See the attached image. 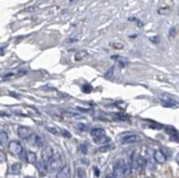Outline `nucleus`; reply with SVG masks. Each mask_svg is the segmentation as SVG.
Here are the masks:
<instances>
[{
    "label": "nucleus",
    "instance_id": "14",
    "mask_svg": "<svg viewBox=\"0 0 179 178\" xmlns=\"http://www.w3.org/2000/svg\"><path fill=\"white\" fill-rule=\"evenodd\" d=\"M30 140H31V143L36 145V146H43V144H44V141H43L40 136L35 135V134H33V135L30 137Z\"/></svg>",
    "mask_w": 179,
    "mask_h": 178
},
{
    "label": "nucleus",
    "instance_id": "17",
    "mask_svg": "<svg viewBox=\"0 0 179 178\" xmlns=\"http://www.w3.org/2000/svg\"><path fill=\"white\" fill-rule=\"evenodd\" d=\"M62 116L63 119H65V120H71V119H75V118H80L79 114L73 112H63Z\"/></svg>",
    "mask_w": 179,
    "mask_h": 178
},
{
    "label": "nucleus",
    "instance_id": "6",
    "mask_svg": "<svg viewBox=\"0 0 179 178\" xmlns=\"http://www.w3.org/2000/svg\"><path fill=\"white\" fill-rule=\"evenodd\" d=\"M36 168L39 170V174L41 175L42 177L46 176L47 171H48V169H47V164L44 162L42 158L40 159V161H38V163H36Z\"/></svg>",
    "mask_w": 179,
    "mask_h": 178
},
{
    "label": "nucleus",
    "instance_id": "19",
    "mask_svg": "<svg viewBox=\"0 0 179 178\" xmlns=\"http://www.w3.org/2000/svg\"><path fill=\"white\" fill-rule=\"evenodd\" d=\"M95 142L98 144H105L110 142V137H108L107 135H103L101 137H98V139H95Z\"/></svg>",
    "mask_w": 179,
    "mask_h": 178
},
{
    "label": "nucleus",
    "instance_id": "15",
    "mask_svg": "<svg viewBox=\"0 0 179 178\" xmlns=\"http://www.w3.org/2000/svg\"><path fill=\"white\" fill-rule=\"evenodd\" d=\"M27 162L30 164H36L38 163V156L33 152H29L27 155Z\"/></svg>",
    "mask_w": 179,
    "mask_h": 178
},
{
    "label": "nucleus",
    "instance_id": "12",
    "mask_svg": "<svg viewBox=\"0 0 179 178\" xmlns=\"http://www.w3.org/2000/svg\"><path fill=\"white\" fill-rule=\"evenodd\" d=\"M131 170L133 173L139 170V155H136V153H134L131 157Z\"/></svg>",
    "mask_w": 179,
    "mask_h": 178
},
{
    "label": "nucleus",
    "instance_id": "11",
    "mask_svg": "<svg viewBox=\"0 0 179 178\" xmlns=\"http://www.w3.org/2000/svg\"><path fill=\"white\" fill-rule=\"evenodd\" d=\"M90 134L94 139H98V137H101V136L105 135V129L102 128H95L90 131Z\"/></svg>",
    "mask_w": 179,
    "mask_h": 178
},
{
    "label": "nucleus",
    "instance_id": "5",
    "mask_svg": "<svg viewBox=\"0 0 179 178\" xmlns=\"http://www.w3.org/2000/svg\"><path fill=\"white\" fill-rule=\"evenodd\" d=\"M18 134L21 139H30L33 135V132L27 127H19L18 128Z\"/></svg>",
    "mask_w": 179,
    "mask_h": 178
},
{
    "label": "nucleus",
    "instance_id": "13",
    "mask_svg": "<svg viewBox=\"0 0 179 178\" xmlns=\"http://www.w3.org/2000/svg\"><path fill=\"white\" fill-rule=\"evenodd\" d=\"M21 168H22V165L20 163H14L10 166V173L12 175H19L21 173Z\"/></svg>",
    "mask_w": 179,
    "mask_h": 178
},
{
    "label": "nucleus",
    "instance_id": "29",
    "mask_svg": "<svg viewBox=\"0 0 179 178\" xmlns=\"http://www.w3.org/2000/svg\"><path fill=\"white\" fill-rule=\"evenodd\" d=\"M113 47H117V48H122L123 47V44H112Z\"/></svg>",
    "mask_w": 179,
    "mask_h": 178
},
{
    "label": "nucleus",
    "instance_id": "8",
    "mask_svg": "<svg viewBox=\"0 0 179 178\" xmlns=\"http://www.w3.org/2000/svg\"><path fill=\"white\" fill-rule=\"evenodd\" d=\"M53 151H52V147L50 146H46V147H44L43 148V151H42V159L44 161V162L46 163L50 161V159L52 158V156H53Z\"/></svg>",
    "mask_w": 179,
    "mask_h": 178
},
{
    "label": "nucleus",
    "instance_id": "7",
    "mask_svg": "<svg viewBox=\"0 0 179 178\" xmlns=\"http://www.w3.org/2000/svg\"><path fill=\"white\" fill-rule=\"evenodd\" d=\"M142 141V137L137 134H130V135H126L124 137H122V142L126 144L130 143H137V142H141Z\"/></svg>",
    "mask_w": 179,
    "mask_h": 178
},
{
    "label": "nucleus",
    "instance_id": "30",
    "mask_svg": "<svg viewBox=\"0 0 179 178\" xmlns=\"http://www.w3.org/2000/svg\"><path fill=\"white\" fill-rule=\"evenodd\" d=\"M151 40H152V42L157 43V42H158V36H155V38H151Z\"/></svg>",
    "mask_w": 179,
    "mask_h": 178
},
{
    "label": "nucleus",
    "instance_id": "34",
    "mask_svg": "<svg viewBox=\"0 0 179 178\" xmlns=\"http://www.w3.org/2000/svg\"><path fill=\"white\" fill-rule=\"evenodd\" d=\"M145 178H151V177H145Z\"/></svg>",
    "mask_w": 179,
    "mask_h": 178
},
{
    "label": "nucleus",
    "instance_id": "16",
    "mask_svg": "<svg viewBox=\"0 0 179 178\" xmlns=\"http://www.w3.org/2000/svg\"><path fill=\"white\" fill-rule=\"evenodd\" d=\"M8 143V134L4 131H0V146H4Z\"/></svg>",
    "mask_w": 179,
    "mask_h": 178
},
{
    "label": "nucleus",
    "instance_id": "4",
    "mask_svg": "<svg viewBox=\"0 0 179 178\" xmlns=\"http://www.w3.org/2000/svg\"><path fill=\"white\" fill-rule=\"evenodd\" d=\"M160 102H162V105L164 107H167V108H178L179 107V103L177 101L174 100L169 96H166V95L160 97Z\"/></svg>",
    "mask_w": 179,
    "mask_h": 178
},
{
    "label": "nucleus",
    "instance_id": "3",
    "mask_svg": "<svg viewBox=\"0 0 179 178\" xmlns=\"http://www.w3.org/2000/svg\"><path fill=\"white\" fill-rule=\"evenodd\" d=\"M8 150L12 155H20L23 151V147L19 141H11L8 144Z\"/></svg>",
    "mask_w": 179,
    "mask_h": 178
},
{
    "label": "nucleus",
    "instance_id": "24",
    "mask_svg": "<svg viewBox=\"0 0 179 178\" xmlns=\"http://www.w3.org/2000/svg\"><path fill=\"white\" fill-rule=\"evenodd\" d=\"M6 161V154L0 150V163H4Z\"/></svg>",
    "mask_w": 179,
    "mask_h": 178
},
{
    "label": "nucleus",
    "instance_id": "25",
    "mask_svg": "<svg viewBox=\"0 0 179 178\" xmlns=\"http://www.w3.org/2000/svg\"><path fill=\"white\" fill-rule=\"evenodd\" d=\"M61 132H62V134L64 136H66V137H70V133L68 131H66V130H64V129H62V130H61Z\"/></svg>",
    "mask_w": 179,
    "mask_h": 178
},
{
    "label": "nucleus",
    "instance_id": "32",
    "mask_svg": "<svg viewBox=\"0 0 179 178\" xmlns=\"http://www.w3.org/2000/svg\"><path fill=\"white\" fill-rule=\"evenodd\" d=\"M105 178H114V177H113V176H111V175H108V176H107Z\"/></svg>",
    "mask_w": 179,
    "mask_h": 178
},
{
    "label": "nucleus",
    "instance_id": "1",
    "mask_svg": "<svg viewBox=\"0 0 179 178\" xmlns=\"http://www.w3.org/2000/svg\"><path fill=\"white\" fill-rule=\"evenodd\" d=\"M128 165L123 159H119L115 162L113 166V177L114 178H124L128 174Z\"/></svg>",
    "mask_w": 179,
    "mask_h": 178
},
{
    "label": "nucleus",
    "instance_id": "10",
    "mask_svg": "<svg viewBox=\"0 0 179 178\" xmlns=\"http://www.w3.org/2000/svg\"><path fill=\"white\" fill-rule=\"evenodd\" d=\"M56 178H70V168L69 166H63L58 170V173L56 175Z\"/></svg>",
    "mask_w": 179,
    "mask_h": 178
},
{
    "label": "nucleus",
    "instance_id": "27",
    "mask_svg": "<svg viewBox=\"0 0 179 178\" xmlns=\"http://www.w3.org/2000/svg\"><path fill=\"white\" fill-rule=\"evenodd\" d=\"M110 148H111V150L113 148L112 145H105V146H103V147H101V148H100V151L105 152V151H108V150H110Z\"/></svg>",
    "mask_w": 179,
    "mask_h": 178
},
{
    "label": "nucleus",
    "instance_id": "28",
    "mask_svg": "<svg viewBox=\"0 0 179 178\" xmlns=\"http://www.w3.org/2000/svg\"><path fill=\"white\" fill-rule=\"evenodd\" d=\"M47 130L48 131H51L52 133H54V134H57V130H54V128H51V127H47Z\"/></svg>",
    "mask_w": 179,
    "mask_h": 178
},
{
    "label": "nucleus",
    "instance_id": "9",
    "mask_svg": "<svg viewBox=\"0 0 179 178\" xmlns=\"http://www.w3.org/2000/svg\"><path fill=\"white\" fill-rule=\"evenodd\" d=\"M154 159L158 164H165L166 163V155L164 154L163 151L157 150V151L154 152Z\"/></svg>",
    "mask_w": 179,
    "mask_h": 178
},
{
    "label": "nucleus",
    "instance_id": "2",
    "mask_svg": "<svg viewBox=\"0 0 179 178\" xmlns=\"http://www.w3.org/2000/svg\"><path fill=\"white\" fill-rule=\"evenodd\" d=\"M62 157L59 154H54L52 158L47 162V169L50 171H56L62 168Z\"/></svg>",
    "mask_w": 179,
    "mask_h": 178
},
{
    "label": "nucleus",
    "instance_id": "22",
    "mask_svg": "<svg viewBox=\"0 0 179 178\" xmlns=\"http://www.w3.org/2000/svg\"><path fill=\"white\" fill-rule=\"evenodd\" d=\"M79 150H80V152H82V154H86V153H87V151H88V148H87V145H86V144H82V145H80Z\"/></svg>",
    "mask_w": 179,
    "mask_h": 178
},
{
    "label": "nucleus",
    "instance_id": "33",
    "mask_svg": "<svg viewBox=\"0 0 179 178\" xmlns=\"http://www.w3.org/2000/svg\"><path fill=\"white\" fill-rule=\"evenodd\" d=\"M24 178H35V177H31V176H27V177H24Z\"/></svg>",
    "mask_w": 179,
    "mask_h": 178
},
{
    "label": "nucleus",
    "instance_id": "26",
    "mask_svg": "<svg viewBox=\"0 0 179 178\" xmlns=\"http://www.w3.org/2000/svg\"><path fill=\"white\" fill-rule=\"evenodd\" d=\"M27 153L23 150V151H22V153L20 154V158L24 159V161H27Z\"/></svg>",
    "mask_w": 179,
    "mask_h": 178
},
{
    "label": "nucleus",
    "instance_id": "23",
    "mask_svg": "<svg viewBox=\"0 0 179 178\" xmlns=\"http://www.w3.org/2000/svg\"><path fill=\"white\" fill-rule=\"evenodd\" d=\"M77 128H79L80 131H87V125H85V124H82V123L77 124Z\"/></svg>",
    "mask_w": 179,
    "mask_h": 178
},
{
    "label": "nucleus",
    "instance_id": "20",
    "mask_svg": "<svg viewBox=\"0 0 179 178\" xmlns=\"http://www.w3.org/2000/svg\"><path fill=\"white\" fill-rule=\"evenodd\" d=\"M114 116H115L117 120L120 121H126L128 119V116L126 114H123V113H117V114H114Z\"/></svg>",
    "mask_w": 179,
    "mask_h": 178
},
{
    "label": "nucleus",
    "instance_id": "18",
    "mask_svg": "<svg viewBox=\"0 0 179 178\" xmlns=\"http://www.w3.org/2000/svg\"><path fill=\"white\" fill-rule=\"evenodd\" d=\"M88 55V53L86 51H79L75 54V61H82V58H85Z\"/></svg>",
    "mask_w": 179,
    "mask_h": 178
},
{
    "label": "nucleus",
    "instance_id": "21",
    "mask_svg": "<svg viewBox=\"0 0 179 178\" xmlns=\"http://www.w3.org/2000/svg\"><path fill=\"white\" fill-rule=\"evenodd\" d=\"M82 90H84L86 93H90V91L92 90V87H91L89 84H86V85L82 86Z\"/></svg>",
    "mask_w": 179,
    "mask_h": 178
},
{
    "label": "nucleus",
    "instance_id": "31",
    "mask_svg": "<svg viewBox=\"0 0 179 178\" xmlns=\"http://www.w3.org/2000/svg\"><path fill=\"white\" fill-rule=\"evenodd\" d=\"M176 162H177V164L179 165V153L177 154V156H176Z\"/></svg>",
    "mask_w": 179,
    "mask_h": 178
}]
</instances>
